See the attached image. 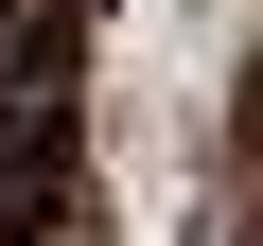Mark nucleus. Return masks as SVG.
I'll return each instance as SVG.
<instances>
[{
  "label": "nucleus",
  "instance_id": "obj_1",
  "mask_svg": "<svg viewBox=\"0 0 263 246\" xmlns=\"http://www.w3.org/2000/svg\"><path fill=\"white\" fill-rule=\"evenodd\" d=\"M70 71H88V18H70V0H53V18H18V71H0V88H35V106H70Z\"/></svg>",
  "mask_w": 263,
  "mask_h": 246
},
{
  "label": "nucleus",
  "instance_id": "obj_3",
  "mask_svg": "<svg viewBox=\"0 0 263 246\" xmlns=\"http://www.w3.org/2000/svg\"><path fill=\"white\" fill-rule=\"evenodd\" d=\"M228 141H246V159H263V53H246V106H228Z\"/></svg>",
  "mask_w": 263,
  "mask_h": 246
},
{
  "label": "nucleus",
  "instance_id": "obj_2",
  "mask_svg": "<svg viewBox=\"0 0 263 246\" xmlns=\"http://www.w3.org/2000/svg\"><path fill=\"white\" fill-rule=\"evenodd\" d=\"M53 229H70L53 194H18V176H0V246H53Z\"/></svg>",
  "mask_w": 263,
  "mask_h": 246
}]
</instances>
